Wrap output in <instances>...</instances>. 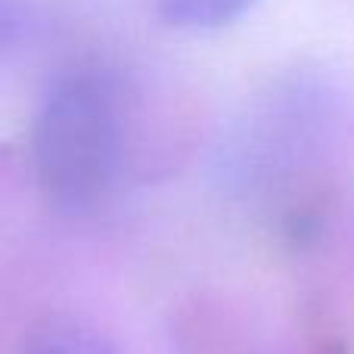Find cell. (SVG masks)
Instances as JSON below:
<instances>
[{"label": "cell", "instance_id": "3957f363", "mask_svg": "<svg viewBox=\"0 0 354 354\" xmlns=\"http://www.w3.org/2000/svg\"><path fill=\"white\" fill-rule=\"evenodd\" d=\"M258 0H156L159 19L174 31L208 35L243 19Z\"/></svg>", "mask_w": 354, "mask_h": 354}, {"label": "cell", "instance_id": "6da1fadb", "mask_svg": "<svg viewBox=\"0 0 354 354\" xmlns=\"http://www.w3.org/2000/svg\"><path fill=\"white\" fill-rule=\"evenodd\" d=\"M31 171L44 199L91 212L115 187L124 153L122 93L103 68H68L41 93L31 118Z\"/></svg>", "mask_w": 354, "mask_h": 354}, {"label": "cell", "instance_id": "7a4b0ae2", "mask_svg": "<svg viewBox=\"0 0 354 354\" xmlns=\"http://www.w3.org/2000/svg\"><path fill=\"white\" fill-rule=\"evenodd\" d=\"M19 354H118L115 345L97 330L75 317H47L31 326Z\"/></svg>", "mask_w": 354, "mask_h": 354}]
</instances>
